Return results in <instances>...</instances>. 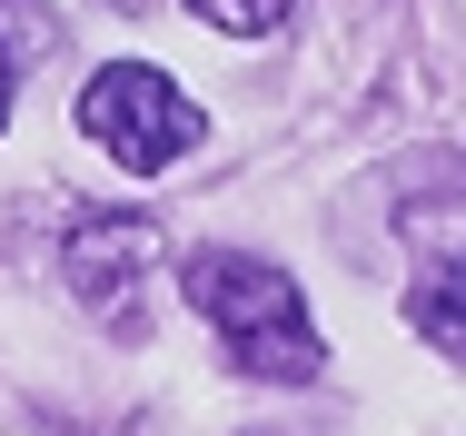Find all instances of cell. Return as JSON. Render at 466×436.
Returning <instances> with one entry per match:
<instances>
[{
    "label": "cell",
    "instance_id": "1",
    "mask_svg": "<svg viewBox=\"0 0 466 436\" xmlns=\"http://www.w3.org/2000/svg\"><path fill=\"white\" fill-rule=\"evenodd\" d=\"M179 288L188 308L218 328V348L238 377H258V387H318V328H308V298H298V278L268 259H248V248H188L179 259Z\"/></svg>",
    "mask_w": 466,
    "mask_h": 436
},
{
    "label": "cell",
    "instance_id": "2",
    "mask_svg": "<svg viewBox=\"0 0 466 436\" xmlns=\"http://www.w3.org/2000/svg\"><path fill=\"white\" fill-rule=\"evenodd\" d=\"M80 129H90L129 178H159V169H179L188 149H198L188 89L169 80V70H149V60H109V70H90V89H80Z\"/></svg>",
    "mask_w": 466,
    "mask_h": 436
},
{
    "label": "cell",
    "instance_id": "3",
    "mask_svg": "<svg viewBox=\"0 0 466 436\" xmlns=\"http://www.w3.org/2000/svg\"><path fill=\"white\" fill-rule=\"evenodd\" d=\"M159 268V228L149 218H90L80 238H70V288L109 308V318H129L139 308V278Z\"/></svg>",
    "mask_w": 466,
    "mask_h": 436
},
{
    "label": "cell",
    "instance_id": "4",
    "mask_svg": "<svg viewBox=\"0 0 466 436\" xmlns=\"http://www.w3.org/2000/svg\"><path fill=\"white\" fill-rule=\"evenodd\" d=\"M407 318H417V338H427L437 357H466V238H457V248H437V259L417 268Z\"/></svg>",
    "mask_w": 466,
    "mask_h": 436
},
{
    "label": "cell",
    "instance_id": "5",
    "mask_svg": "<svg viewBox=\"0 0 466 436\" xmlns=\"http://www.w3.org/2000/svg\"><path fill=\"white\" fill-rule=\"evenodd\" d=\"M30 50H50V30L20 40V0H0V129H10V89H20V60Z\"/></svg>",
    "mask_w": 466,
    "mask_h": 436
},
{
    "label": "cell",
    "instance_id": "6",
    "mask_svg": "<svg viewBox=\"0 0 466 436\" xmlns=\"http://www.w3.org/2000/svg\"><path fill=\"white\" fill-rule=\"evenodd\" d=\"M208 30H238V40H258V30H279L288 20V0H188Z\"/></svg>",
    "mask_w": 466,
    "mask_h": 436
},
{
    "label": "cell",
    "instance_id": "7",
    "mask_svg": "<svg viewBox=\"0 0 466 436\" xmlns=\"http://www.w3.org/2000/svg\"><path fill=\"white\" fill-rule=\"evenodd\" d=\"M109 10H149V0H109Z\"/></svg>",
    "mask_w": 466,
    "mask_h": 436
}]
</instances>
